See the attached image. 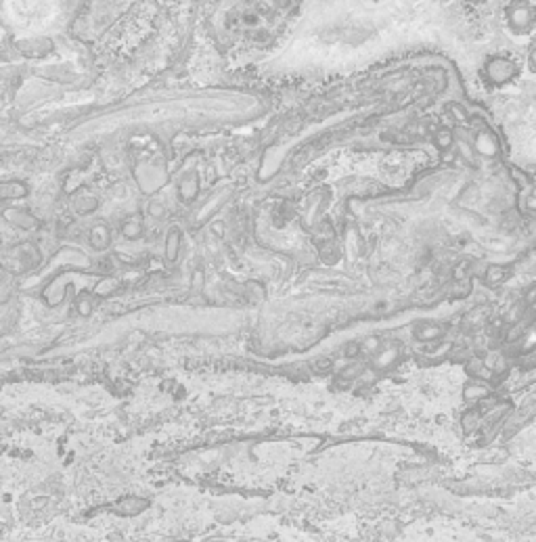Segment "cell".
<instances>
[{
	"label": "cell",
	"instance_id": "1",
	"mask_svg": "<svg viewBox=\"0 0 536 542\" xmlns=\"http://www.w3.org/2000/svg\"><path fill=\"white\" fill-rule=\"evenodd\" d=\"M507 26L515 34H528L534 28V9L528 0H513V3L505 9Z\"/></svg>",
	"mask_w": 536,
	"mask_h": 542
},
{
	"label": "cell",
	"instance_id": "2",
	"mask_svg": "<svg viewBox=\"0 0 536 542\" xmlns=\"http://www.w3.org/2000/svg\"><path fill=\"white\" fill-rule=\"evenodd\" d=\"M484 76L492 84H507V82H511L513 78L519 76V67L513 61H509V59L492 57L486 63V67H484Z\"/></svg>",
	"mask_w": 536,
	"mask_h": 542
},
{
	"label": "cell",
	"instance_id": "3",
	"mask_svg": "<svg viewBox=\"0 0 536 542\" xmlns=\"http://www.w3.org/2000/svg\"><path fill=\"white\" fill-rule=\"evenodd\" d=\"M474 145H476L478 153L484 155V157H494L499 153V139L488 126H482L480 130H476Z\"/></svg>",
	"mask_w": 536,
	"mask_h": 542
},
{
	"label": "cell",
	"instance_id": "4",
	"mask_svg": "<svg viewBox=\"0 0 536 542\" xmlns=\"http://www.w3.org/2000/svg\"><path fill=\"white\" fill-rule=\"evenodd\" d=\"M444 333H447V327H442V324H438V322H432V320L419 322L417 329H415V338L421 340V342H436Z\"/></svg>",
	"mask_w": 536,
	"mask_h": 542
},
{
	"label": "cell",
	"instance_id": "5",
	"mask_svg": "<svg viewBox=\"0 0 536 542\" xmlns=\"http://www.w3.org/2000/svg\"><path fill=\"white\" fill-rule=\"evenodd\" d=\"M509 274H511L509 266L490 264V266L486 268V272H484V283H486V285H490V287H496V285L505 283V281L509 279Z\"/></svg>",
	"mask_w": 536,
	"mask_h": 542
},
{
	"label": "cell",
	"instance_id": "6",
	"mask_svg": "<svg viewBox=\"0 0 536 542\" xmlns=\"http://www.w3.org/2000/svg\"><path fill=\"white\" fill-rule=\"evenodd\" d=\"M110 241H112V233H110V229H107L105 225H98V227L92 229V233H90V243H92L96 250L107 247V245H110Z\"/></svg>",
	"mask_w": 536,
	"mask_h": 542
},
{
	"label": "cell",
	"instance_id": "7",
	"mask_svg": "<svg viewBox=\"0 0 536 542\" xmlns=\"http://www.w3.org/2000/svg\"><path fill=\"white\" fill-rule=\"evenodd\" d=\"M149 507V500L145 498H137V496H128L120 502V511L128 513V515H137L141 511H145Z\"/></svg>",
	"mask_w": 536,
	"mask_h": 542
},
{
	"label": "cell",
	"instance_id": "8",
	"mask_svg": "<svg viewBox=\"0 0 536 542\" xmlns=\"http://www.w3.org/2000/svg\"><path fill=\"white\" fill-rule=\"evenodd\" d=\"M184 189H189V191L182 195V201H193V199H195V195H197V191H199V184H197V172H191V174L182 176L180 193H182Z\"/></svg>",
	"mask_w": 536,
	"mask_h": 542
},
{
	"label": "cell",
	"instance_id": "9",
	"mask_svg": "<svg viewBox=\"0 0 536 542\" xmlns=\"http://www.w3.org/2000/svg\"><path fill=\"white\" fill-rule=\"evenodd\" d=\"M398 356H400L398 348H396V346H390L388 350H383L381 354H377L375 367H377V369H388V367H392V365L398 360Z\"/></svg>",
	"mask_w": 536,
	"mask_h": 542
},
{
	"label": "cell",
	"instance_id": "10",
	"mask_svg": "<svg viewBox=\"0 0 536 542\" xmlns=\"http://www.w3.org/2000/svg\"><path fill=\"white\" fill-rule=\"evenodd\" d=\"M434 143H436V147H438L440 151L451 149L453 143H455V134H453V130H451V128H438L436 134H434Z\"/></svg>",
	"mask_w": 536,
	"mask_h": 542
},
{
	"label": "cell",
	"instance_id": "11",
	"mask_svg": "<svg viewBox=\"0 0 536 542\" xmlns=\"http://www.w3.org/2000/svg\"><path fill=\"white\" fill-rule=\"evenodd\" d=\"M122 233H124V237L126 239H139L141 235H143V222H141V218H128L124 225H122Z\"/></svg>",
	"mask_w": 536,
	"mask_h": 542
},
{
	"label": "cell",
	"instance_id": "12",
	"mask_svg": "<svg viewBox=\"0 0 536 542\" xmlns=\"http://www.w3.org/2000/svg\"><path fill=\"white\" fill-rule=\"evenodd\" d=\"M469 293H472V277L455 279L453 289H451V295H453L455 299H461V297H467Z\"/></svg>",
	"mask_w": 536,
	"mask_h": 542
},
{
	"label": "cell",
	"instance_id": "13",
	"mask_svg": "<svg viewBox=\"0 0 536 542\" xmlns=\"http://www.w3.org/2000/svg\"><path fill=\"white\" fill-rule=\"evenodd\" d=\"M178 247H180V233L174 229V231L168 235V241H166V256H168L170 262L176 260V256H178Z\"/></svg>",
	"mask_w": 536,
	"mask_h": 542
},
{
	"label": "cell",
	"instance_id": "14",
	"mask_svg": "<svg viewBox=\"0 0 536 542\" xmlns=\"http://www.w3.org/2000/svg\"><path fill=\"white\" fill-rule=\"evenodd\" d=\"M447 112L453 114L451 118H453L457 124H467V122H469V116H467V112H465V107H461L459 103H451V105L447 107Z\"/></svg>",
	"mask_w": 536,
	"mask_h": 542
},
{
	"label": "cell",
	"instance_id": "15",
	"mask_svg": "<svg viewBox=\"0 0 536 542\" xmlns=\"http://www.w3.org/2000/svg\"><path fill=\"white\" fill-rule=\"evenodd\" d=\"M465 396H467L469 400L486 398V396H488V387H486V385H467V387H465Z\"/></svg>",
	"mask_w": 536,
	"mask_h": 542
},
{
	"label": "cell",
	"instance_id": "16",
	"mask_svg": "<svg viewBox=\"0 0 536 542\" xmlns=\"http://www.w3.org/2000/svg\"><path fill=\"white\" fill-rule=\"evenodd\" d=\"M478 425H480V412L472 410L469 414H465V417H463V427H465L467 431H474Z\"/></svg>",
	"mask_w": 536,
	"mask_h": 542
},
{
	"label": "cell",
	"instance_id": "17",
	"mask_svg": "<svg viewBox=\"0 0 536 542\" xmlns=\"http://www.w3.org/2000/svg\"><path fill=\"white\" fill-rule=\"evenodd\" d=\"M331 365H334V362H331L329 358H318L312 367H314V371H318V373H327V371L331 369Z\"/></svg>",
	"mask_w": 536,
	"mask_h": 542
},
{
	"label": "cell",
	"instance_id": "18",
	"mask_svg": "<svg viewBox=\"0 0 536 542\" xmlns=\"http://www.w3.org/2000/svg\"><path fill=\"white\" fill-rule=\"evenodd\" d=\"M361 354V344H350L348 348H346V356L348 358H354V356H358Z\"/></svg>",
	"mask_w": 536,
	"mask_h": 542
}]
</instances>
